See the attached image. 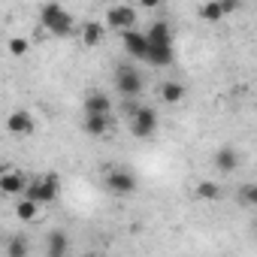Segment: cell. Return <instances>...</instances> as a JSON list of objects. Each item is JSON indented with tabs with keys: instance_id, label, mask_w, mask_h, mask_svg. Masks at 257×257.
I'll return each instance as SVG.
<instances>
[{
	"instance_id": "1",
	"label": "cell",
	"mask_w": 257,
	"mask_h": 257,
	"mask_svg": "<svg viewBox=\"0 0 257 257\" xmlns=\"http://www.w3.org/2000/svg\"><path fill=\"white\" fill-rule=\"evenodd\" d=\"M40 25L52 37H70L73 34V16L61 4H43L40 7Z\"/></svg>"
},
{
	"instance_id": "2",
	"label": "cell",
	"mask_w": 257,
	"mask_h": 257,
	"mask_svg": "<svg viewBox=\"0 0 257 257\" xmlns=\"http://www.w3.org/2000/svg\"><path fill=\"white\" fill-rule=\"evenodd\" d=\"M58 194H61V179H58L55 173L40 176V179H34V182H28V185H25V197H31V200H34V203H40V206L55 203V200H58Z\"/></svg>"
},
{
	"instance_id": "3",
	"label": "cell",
	"mask_w": 257,
	"mask_h": 257,
	"mask_svg": "<svg viewBox=\"0 0 257 257\" xmlns=\"http://www.w3.org/2000/svg\"><path fill=\"white\" fill-rule=\"evenodd\" d=\"M143 85H146V79H143V73L134 64H121L115 70V88H118L121 97H127V100L140 97L143 94Z\"/></svg>"
},
{
	"instance_id": "4",
	"label": "cell",
	"mask_w": 257,
	"mask_h": 257,
	"mask_svg": "<svg viewBox=\"0 0 257 257\" xmlns=\"http://www.w3.org/2000/svg\"><path fill=\"white\" fill-rule=\"evenodd\" d=\"M103 185H106V191H112V194H118V197H131V194H137V176L131 173V170H121V167H115V170H109L106 173V179H103Z\"/></svg>"
},
{
	"instance_id": "5",
	"label": "cell",
	"mask_w": 257,
	"mask_h": 257,
	"mask_svg": "<svg viewBox=\"0 0 257 257\" xmlns=\"http://www.w3.org/2000/svg\"><path fill=\"white\" fill-rule=\"evenodd\" d=\"M131 131H134L137 140H149L158 131V112L149 109V106H137L131 112Z\"/></svg>"
},
{
	"instance_id": "6",
	"label": "cell",
	"mask_w": 257,
	"mask_h": 257,
	"mask_svg": "<svg viewBox=\"0 0 257 257\" xmlns=\"http://www.w3.org/2000/svg\"><path fill=\"white\" fill-rule=\"evenodd\" d=\"M106 25L112 31H127V28H137V10L131 4H121V7H109L106 13Z\"/></svg>"
},
{
	"instance_id": "7",
	"label": "cell",
	"mask_w": 257,
	"mask_h": 257,
	"mask_svg": "<svg viewBox=\"0 0 257 257\" xmlns=\"http://www.w3.org/2000/svg\"><path fill=\"white\" fill-rule=\"evenodd\" d=\"M121 43H124V52L131 55V58H137V61H143L146 52H149V40H146V34L137 31V28L121 31Z\"/></svg>"
},
{
	"instance_id": "8",
	"label": "cell",
	"mask_w": 257,
	"mask_h": 257,
	"mask_svg": "<svg viewBox=\"0 0 257 257\" xmlns=\"http://www.w3.org/2000/svg\"><path fill=\"white\" fill-rule=\"evenodd\" d=\"M34 115L28 112V109H16V112H10L7 115V131L13 134V137H31L34 134Z\"/></svg>"
},
{
	"instance_id": "9",
	"label": "cell",
	"mask_w": 257,
	"mask_h": 257,
	"mask_svg": "<svg viewBox=\"0 0 257 257\" xmlns=\"http://www.w3.org/2000/svg\"><path fill=\"white\" fill-rule=\"evenodd\" d=\"M25 185H28V176L19 173V170H7V173H0V194H7V197H19L25 194Z\"/></svg>"
},
{
	"instance_id": "10",
	"label": "cell",
	"mask_w": 257,
	"mask_h": 257,
	"mask_svg": "<svg viewBox=\"0 0 257 257\" xmlns=\"http://www.w3.org/2000/svg\"><path fill=\"white\" fill-rule=\"evenodd\" d=\"M239 161H242V155H239V149H233V146H224V149L215 152V167H218V173H233V170H239Z\"/></svg>"
},
{
	"instance_id": "11",
	"label": "cell",
	"mask_w": 257,
	"mask_h": 257,
	"mask_svg": "<svg viewBox=\"0 0 257 257\" xmlns=\"http://www.w3.org/2000/svg\"><path fill=\"white\" fill-rule=\"evenodd\" d=\"M173 46H161V43H149V52L143 61H149L152 67H170L173 64Z\"/></svg>"
},
{
	"instance_id": "12",
	"label": "cell",
	"mask_w": 257,
	"mask_h": 257,
	"mask_svg": "<svg viewBox=\"0 0 257 257\" xmlns=\"http://www.w3.org/2000/svg\"><path fill=\"white\" fill-rule=\"evenodd\" d=\"M82 127H85V134L88 137H103L109 127H112V112L109 115H85V121H82Z\"/></svg>"
},
{
	"instance_id": "13",
	"label": "cell",
	"mask_w": 257,
	"mask_h": 257,
	"mask_svg": "<svg viewBox=\"0 0 257 257\" xmlns=\"http://www.w3.org/2000/svg\"><path fill=\"white\" fill-rule=\"evenodd\" d=\"M112 112V100L103 91H94L85 97V115H109Z\"/></svg>"
},
{
	"instance_id": "14",
	"label": "cell",
	"mask_w": 257,
	"mask_h": 257,
	"mask_svg": "<svg viewBox=\"0 0 257 257\" xmlns=\"http://www.w3.org/2000/svg\"><path fill=\"white\" fill-rule=\"evenodd\" d=\"M146 40L149 43H161V46H173V28L170 22H152V28L146 31Z\"/></svg>"
},
{
	"instance_id": "15",
	"label": "cell",
	"mask_w": 257,
	"mask_h": 257,
	"mask_svg": "<svg viewBox=\"0 0 257 257\" xmlns=\"http://www.w3.org/2000/svg\"><path fill=\"white\" fill-rule=\"evenodd\" d=\"M70 251V236L64 230H52L49 233V242H46V254L49 257H64Z\"/></svg>"
},
{
	"instance_id": "16",
	"label": "cell",
	"mask_w": 257,
	"mask_h": 257,
	"mask_svg": "<svg viewBox=\"0 0 257 257\" xmlns=\"http://www.w3.org/2000/svg\"><path fill=\"white\" fill-rule=\"evenodd\" d=\"M161 100H164V103H170V106L182 103V100H185V85H182V82H176V79L164 82V85H161Z\"/></svg>"
},
{
	"instance_id": "17",
	"label": "cell",
	"mask_w": 257,
	"mask_h": 257,
	"mask_svg": "<svg viewBox=\"0 0 257 257\" xmlns=\"http://www.w3.org/2000/svg\"><path fill=\"white\" fill-rule=\"evenodd\" d=\"M103 34H106V28H103L100 22H88V25L82 28V43H85V46H100V43H103Z\"/></svg>"
},
{
	"instance_id": "18",
	"label": "cell",
	"mask_w": 257,
	"mask_h": 257,
	"mask_svg": "<svg viewBox=\"0 0 257 257\" xmlns=\"http://www.w3.org/2000/svg\"><path fill=\"white\" fill-rule=\"evenodd\" d=\"M37 215H40V203H34L31 197H25V200L16 206V218H19V221H34Z\"/></svg>"
},
{
	"instance_id": "19",
	"label": "cell",
	"mask_w": 257,
	"mask_h": 257,
	"mask_svg": "<svg viewBox=\"0 0 257 257\" xmlns=\"http://www.w3.org/2000/svg\"><path fill=\"white\" fill-rule=\"evenodd\" d=\"M200 16H203V22H209V25H215V22L227 19V16H224V10H221V4H218V0H209V4H203Z\"/></svg>"
},
{
	"instance_id": "20",
	"label": "cell",
	"mask_w": 257,
	"mask_h": 257,
	"mask_svg": "<svg viewBox=\"0 0 257 257\" xmlns=\"http://www.w3.org/2000/svg\"><path fill=\"white\" fill-rule=\"evenodd\" d=\"M197 197H200V200H218V197H221V188H218L215 182H200V185H197Z\"/></svg>"
},
{
	"instance_id": "21",
	"label": "cell",
	"mask_w": 257,
	"mask_h": 257,
	"mask_svg": "<svg viewBox=\"0 0 257 257\" xmlns=\"http://www.w3.org/2000/svg\"><path fill=\"white\" fill-rule=\"evenodd\" d=\"M239 203H242L245 209L257 206V185H242V188H239Z\"/></svg>"
},
{
	"instance_id": "22",
	"label": "cell",
	"mask_w": 257,
	"mask_h": 257,
	"mask_svg": "<svg viewBox=\"0 0 257 257\" xmlns=\"http://www.w3.org/2000/svg\"><path fill=\"white\" fill-rule=\"evenodd\" d=\"M7 49H10V55H13V58H25V55H28V49H31V43H28L25 37H16V40H10V46H7Z\"/></svg>"
},
{
	"instance_id": "23",
	"label": "cell",
	"mask_w": 257,
	"mask_h": 257,
	"mask_svg": "<svg viewBox=\"0 0 257 257\" xmlns=\"http://www.w3.org/2000/svg\"><path fill=\"white\" fill-rule=\"evenodd\" d=\"M7 254H10V257H28V242H25L22 236L10 239V245H7Z\"/></svg>"
},
{
	"instance_id": "24",
	"label": "cell",
	"mask_w": 257,
	"mask_h": 257,
	"mask_svg": "<svg viewBox=\"0 0 257 257\" xmlns=\"http://www.w3.org/2000/svg\"><path fill=\"white\" fill-rule=\"evenodd\" d=\"M218 4H221L224 16H233V13H239V10H242V0H218Z\"/></svg>"
},
{
	"instance_id": "25",
	"label": "cell",
	"mask_w": 257,
	"mask_h": 257,
	"mask_svg": "<svg viewBox=\"0 0 257 257\" xmlns=\"http://www.w3.org/2000/svg\"><path fill=\"white\" fill-rule=\"evenodd\" d=\"M137 4H140L143 10H161V4H164V0H137Z\"/></svg>"
}]
</instances>
